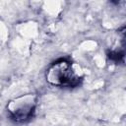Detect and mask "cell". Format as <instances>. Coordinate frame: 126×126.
<instances>
[{
	"label": "cell",
	"instance_id": "1",
	"mask_svg": "<svg viewBox=\"0 0 126 126\" xmlns=\"http://www.w3.org/2000/svg\"><path fill=\"white\" fill-rule=\"evenodd\" d=\"M46 80L56 87H75L79 84L80 78L75 73L72 63L62 59L54 62L46 71Z\"/></svg>",
	"mask_w": 126,
	"mask_h": 126
},
{
	"label": "cell",
	"instance_id": "2",
	"mask_svg": "<svg viewBox=\"0 0 126 126\" xmlns=\"http://www.w3.org/2000/svg\"><path fill=\"white\" fill-rule=\"evenodd\" d=\"M8 109L14 120L22 122L30 119L34 110V100L32 95H26L11 101Z\"/></svg>",
	"mask_w": 126,
	"mask_h": 126
},
{
	"label": "cell",
	"instance_id": "3",
	"mask_svg": "<svg viewBox=\"0 0 126 126\" xmlns=\"http://www.w3.org/2000/svg\"><path fill=\"white\" fill-rule=\"evenodd\" d=\"M123 53H121V52H110L109 54H108V57L111 59V60H113V61H116V62H118V61H120L122 58H123Z\"/></svg>",
	"mask_w": 126,
	"mask_h": 126
}]
</instances>
